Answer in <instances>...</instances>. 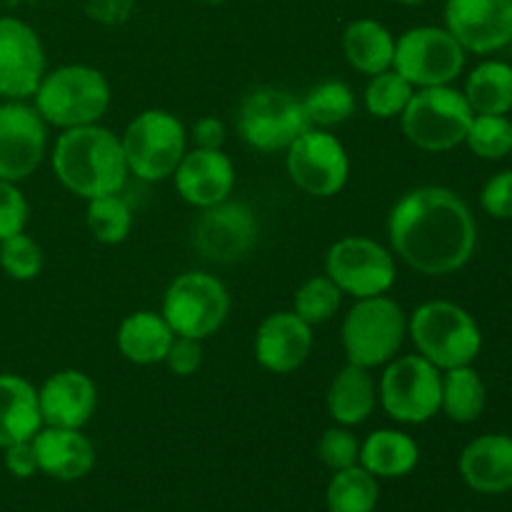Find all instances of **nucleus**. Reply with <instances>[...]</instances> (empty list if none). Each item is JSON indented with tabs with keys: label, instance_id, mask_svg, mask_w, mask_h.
<instances>
[{
	"label": "nucleus",
	"instance_id": "7ed1b4c3",
	"mask_svg": "<svg viewBox=\"0 0 512 512\" xmlns=\"http://www.w3.org/2000/svg\"><path fill=\"white\" fill-rule=\"evenodd\" d=\"M113 103V88L103 70L85 63L58 65L45 70L33 105L40 118L58 130L100 123Z\"/></svg>",
	"mask_w": 512,
	"mask_h": 512
},
{
	"label": "nucleus",
	"instance_id": "a18cd8bd",
	"mask_svg": "<svg viewBox=\"0 0 512 512\" xmlns=\"http://www.w3.org/2000/svg\"><path fill=\"white\" fill-rule=\"evenodd\" d=\"M510 50H512V40H510Z\"/></svg>",
	"mask_w": 512,
	"mask_h": 512
},
{
	"label": "nucleus",
	"instance_id": "aec40b11",
	"mask_svg": "<svg viewBox=\"0 0 512 512\" xmlns=\"http://www.w3.org/2000/svg\"><path fill=\"white\" fill-rule=\"evenodd\" d=\"M38 408L48 428L83 430L98 410V385L83 370H58L38 388Z\"/></svg>",
	"mask_w": 512,
	"mask_h": 512
},
{
	"label": "nucleus",
	"instance_id": "9b49d317",
	"mask_svg": "<svg viewBox=\"0 0 512 512\" xmlns=\"http://www.w3.org/2000/svg\"><path fill=\"white\" fill-rule=\"evenodd\" d=\"M465 50L448 28L418 25L395 38L393 68L418 88L453 85L465 68Z\"/></svg>",
	"mask_w": 512,
	"mask_h": 512
},
{
	"label": "nucleus",
	"instance_id": "0eeeda50",
	"mask_svg": "<svg viewBox=\"0 0 512 512\" xmlns=\"http://www.w3.org/2000/svg\"><path fill=\"white\" fill-rule=\"evenodd\" d=\"M473 115L468 98L455 85L418 88L400 115V128L418 150L445 153L465 143Z\"/></svg>",
	"mask_w": 512,
	"mask_h": 512
},
{
	"label": "nucleus",
	"instance_id": "473e14b6",
	"mask_svg": "<svg viewBox=\"0 0 512 512\" xmlns=\"http://www.w3.org/2000/svg\"><path fill=\"white\" fill-rule=\"evenodd\" d=\"M415 88L398 73L395 68L383 70L378 75H370L368 85H365L363 103L373 118L378 120H393L405 113L410 98H413Z\"/></svg>",
	"mask_w": 512,
	"mask_h": 512
},
{
	"label": "nucleus",
	"instance_id": "79ce46f5",
	"mask_svg": "<svg viewBox=\"0 0 512 512\" xmlns=\"http://www.w3.org/2000/svg\"><path fill=\"white\" fill-rule=\"evenodd\" d=\"M225 125L223 120L215 118V115H203L200 120H195L193 133L188 138H193V148H208V150H218L223 148L225 143Z\"/></svg>",
	"mask_w": 512,
	"mask_h": 512
},
{
	"label": "nucleus",
	"instance_id": "b1692460",
	"mask_svg": "<svg viewBox=\"0 0 512 512\" xmlns=\"http://www.w3.org/2000/svg\"><path fill=\"white\" fill-rule=\"evenodd\" d=\"M173 340V328L160 310H135L128 318H123L115 333L118 353L128 363L143 365V368L163 363Z\"/></svg>",
	"mask_w": 512,
	"mask_h": 512
},
{
	"label": "nucleus",
	"instance_id": "f8f14e48",
	"mask_svg": "<svg viewBox=\"0 0 512 512\" xmlns=\"http://www.w3.org/2000/svg\"><path fill=\"white\" fill-rule=\"evenodd\" d=\"M325 275L350 298L388 295L398 280L393 250L365 235H345L335 240L325 255Z\"/></svg>",
	"mask_w": 512,
	"mask_h": 512
},
{
	"label": "nucleus",
	"instance_id": "f3484780",
	"mask_svg": "<svg viewBox=\"0 0 512 512\" xmlns=\"http://www.w3.org/2000/svg\"><path fill=\"white\" fill-rule=\"evenodd\" d=\"M445 28L465 53H498L512 40V0H448Z\"/></svg>",
	"mask_w": 512,
	"mask_h": 512
},
{
	"label": "nucleus",
	"instance_id": "49530a36",
	"mask_svg": "<svg viewBox=\"0 0 512 512\" xmlns=\"http://www.w3.org/2000/svg\"><path fill=\"white\" fill-rule=\"evenodd\" d=\"M510 155H512V153H510Z\"/></svg>",
	"mask_w": 512,
	"mask_h": 512
},
{
	"label": "nucleus",
	"instance_id": "1a4fd4ad",
	"mask_svg": "<svg viewBox=\"0 0 512 512\" xmlns=\"http://www.w3.org/2000/svg\"><path fill=\"white\" fill-rule=\"evenodd\" d=\"M160 313L180 338L208 340L228 320L230 293L213 273L188 270L168 285Z\"/></svg>",
	"mask_w": 512,
	"mask_h": 512
},
{
	"label": "nucleus",
	"instance_id": "a878e982",
	"mask_svg": "<svg viewBox=\"0 0 512 512\" xmlns=\"http://www.w3.org/2000/svg\"><path fill=\"white\" fill-rule=\"evenodd\" d=\"M420 463V448L413 435L398 428L373 430L360 443V465L375 478H405Z\"/></svg>",
	"mask_w": 512,
	"mask_h": 512
},
{
	"label": "nucleus",
	"instance_id": "20e7f679",
	"mask_svg": "<svg viewBox=\"0 0 512 512\" xmlns=\"http://www.w3.org/2000/svg\"><path fill=\"white\" fill-rule=\"evenodd\" d=\"M408 335L418 355L440 370L473 365L483 350L478 320L458 303L428 300L408 315Z\"/></svg>",
	"mask_w": 512,
	"mask_h": 512
},
{
	"label": "nucleus",
	"instance_id": "f704fd0d",
	"mask_svg": "<svg viewBox=\"0 0 512 512\" xmlns=\"http://www.w3.org/2000/svg\"><path fill=\"white\" fill-rule=\"evenodd\" d=\"M465 145L483 160H503L512 153V120L508 115H473Z\"/></svg>",
	"mask_w": 512,
	"mask_h": 512
},
{
	"label": "nucleus",
	"instance_id": "c03bdc74",
	"mask_svg": "<svg viewBox=\"0 0 512 512\" xmlns=\"http://www.w3.org/2000/svg\"><path fill=\"white\" fill-rule=\"evenodd\" d=\"M203 3H210V5H218V3H225V0H203Z\"/></svg>",
	"mask_w": 512,
	"mask_h": 512
},
{
	"label": "nucleus",
	"instance_id": "ea45409f",
	"mask_svg": "<svg viewBox=\"0 0 512 512\" xmlns=\"http://www.w3.org/2000/svg\"><path fill=\"white\" fill-rule=\"evenodd\" d=\"M163 365H168L170 373L178 375V378H190V375H195L203 368V340L180 338V335H175Z\"/></svg>",
	"mask_w": 512,
	"mask_h": 512
},
{
	"label": "nucleus",
	"instance_id": "6e6552de",
	"mask_svg": "<svg viewBox=\"0 0 512 512\" xmlns=\"http://www.w3.org/2000/svg\"><path fill=\"white\" fill-rule=\"evenodd\" d=\"M443 370L423 355H400L383 365L378 380V405L390 420L403 425H423L440 413Z\"/></svg>",
	"mask_w": 512,
	"mask_h": 512
},
{
	"label": "nucleus",
	"instance_id": "423d86ee",
	"mask_svg": "<svg viewBox=\"0 0 512 512\" xmlns=\"http://www.w3.org/2000/svg\"><path fill=\"white\" fill-rule=\"evenodd\" d=\"M120 145L130 175L143 183H163L188 153V130L170 110L150 108L125 125Z\"/></svg>",
	"mask_w": 512,
	"mask_h": 512
},
{
	"label": "nucleus",
	"instance_id": "bb28decb",
	"mask_svg": "<svg viewBox=\"0 0 512 512\" xmlns=\"http://www.w3.org/2000/svg\"><path fill=\"white\" fill-rule=\"evenodd\" d=\"M343 53L350 68L363 75H378L393 68L395 35L375 18H358L343 33Z\"/></svg>",
	"mask_w": 512,
	"mask_h": 512
},
{
	"label": "nucleus",
	"instance_id": "f03ea898",
	"mask_svg": "<svg viewBox=\"0 0 512 512\" xmlns=\"http://www.w3.org/2000/svg\"><path fill=\"white\" fill-rule=\"evenodd\" d=\"M50 163L60 185L85 203L123 193L130 178L120 135L100 123L60 130Z\"/></svg>",
	"mask_w": 512,
	"mask_h": 512
},
{
	"label": "nucleus",
	"instance_id": "e433bc0d",
	"mask_svg": "<svg viewBox=\"0 0 512 512\" xmlns=\"http://www.w3.org/2000/svg\"><path fill=\"white\" fill-rule=\"evenodd\" d=\"M318 458L333 473L345 468H353L360 463V440L353 428L335 423L333 428L325 430L318 440Z\"/></svg>",
	"mask_w": 512,
	"mask_h": 512
},
{
	"label": "nucleus",
	"instance_id": "c9c22d12",
	"mask_svg": "<svg viewBox=\"0 0 512 512\" xmlns=\"http://www.w3.org/2000/svg\"><path fill=\"white\" fill-rule=\"evenodd\" d=\"M43 248L28 233H18L13 238L0 240V268L8 278L18 283L35 280L43 270Z\"/></svg>",
	"mask_w": 512,
	"mask_h": 512
},
{
	"label": "nucleus",
	"instance_id": "cd10ccee",
	"mask_svg": "<svg viewBox=\"0 0 512 512\" xmlns=\"http://www.w3.org/2000/svg\"><path fill=\"white\" fill-rule=\"evenodd\" d=\"M465 98L475 115H508L512 110V65L483 60L465 80Z\"/></svg>",
	"mask_w": 512,
	"mask_h": 512
},
{
	"label": "nucleus",
	"instance_id": "37998d69",
	"mask_svg": "<svg viewBox=\"0 0 512 512\" xmlns=\"http://www.w3.org/2000/svg\"><path fill=\"white\" fill-rule=\"evenodd\" d=\"M395 3H400V5H420V3H425V0H395Z\"/></svg>",
	"mask_w": 512,
	"mask_h": 512
},
{
	"label": "nucleus",
	"instance_id": "39448f33",
	"mask_svg": "<svg viewBox=\"0 0 512 512\" xmlns=\"http://www.w3.org/2000/svg\"><path fill=\"white\" fill-rule=\"evenodd\" d=\"M408 335V315L388 295L355 300L340 325L345 360L360 368H383L398 358Z\"/></svg>",
	"mask_w": 512,
	"mask_h": 512
},
{
	"label": "nucleus",
	"instance_id": "f257e3e1",
	"mask_svg": "<svg viewBox=\"0 0 512 512\" xmlns=\"http://www.w3.org/2000/svg\"><path fill=\"white\" fill-rule=\"evenodd\" d=\"M393 255L420 275L458 273L478 245V225L468 203L440 185H423L400 195L388 213Z\"/></svg>",
	"mask_w": 512,
	"mask_h": 512
},
{
	"label": "nucleus",
	"instance_id": "ddd939ff",
	"mask_svg": "<svg viewBox=\"0 0 512 512\" xmlns=\"http://www.w3.org/2000/svg\"><path fill=\"white\" fill-rule=\"evenodd\" d=\"M285 170L293 185L313 198H333L350 180V155L338 135L308 128L285 150Z\"/></svg>",
	"mask_w": 512,
	"mask_h": 512
},
{
	"label": "nucleus",
	"instance_id": "9d476101",
	"mask_svg": "<svg viewBox=\"0 0 512 512\" xmlns=\"http://www.w3.org/2000/svg\"><path fill=\"white\" fill-rule=\"evenodd\" d=\"M308 128L300 98L275 85L250 90L238 108L240 140L258 153H285Z\"/></svg>",
	"mask_w": 512,
	"mask_h": 512
},
{
	"label": "nucleus",
	"instance_id": "2eb2a0df",
	"mask_svg": "<svg viewBox=\"0 0 512 512\" xmlns=\"http://www.w3.org/2000/svg\"><path fill=\"white\" fill-rule=\"evenodd\" d=\"M48 128L28 100L0 103V178L23 183L40 168L48 155Z\"/></svg>",
	"mask_w": 512,
	"mask_h": 512
},
{
	"label": "nucleus",
	"instance_id": "2f4dec72",
	"mask_svg": "<svg viewBox=\"0 0 512 512\" xmlns=\"http://www.w3.org/2000/svg\"><path fill=\"white\" fill-rule=\"evenodd\" d=\"M85 223L90 235L103 245H120L133 230V208L120 193L88 200Z\"/></svg>",
	"mask_w": 512,
	"mask_h": 512
},
{
	"label": "nucleus",
	"instance_id": "6ab92c4d",
	"mask_svg": "<svg viewBox=\"0 0 512 512\" xmlns=\"http://www.w3.org/2000/svg\"><path fill=\"white\" fill-rule=\"evenodd\" d=\"M173 180L185 203L205 210L233 198L235 165L223 148H188L175 168Z\"/></svg>",
	"mask_w": 512,
	"mask_h": 512
},
{
	"label": "nucleus",
	"instance_id": "72a5a7b5",
	"mask_svg": "<svg viewBox=\"0 0 512 512\" xmlns=\"http://www.w3.org/2000/svg\"><path fill=\"white\" fill-rule=\"evenodd\" d=\"M340 303H343V293H340L338 285L325 273L313 275L295 290L293 313L308 325L318 328V325L330 323L338 315Z\"/></svg>",
	"mask_w": 512,
	"mask_h": 512
},
{
	"label": "nucleus",
	"instance_id": "5701e85b",
	"mask_svg": "<svg viewBox=\"0 0 512 512\" xmlns=\"http://www.w3.org/2000/svg\"><path fill=\"white\" fill-rule=\"evenodd\" d=\"M325 408L333 423L345 428H358L378 408V380L373 370L345 363L333 375L325 393Z\"/></svg>",
	"mask_w": 512,
	"mask_h": 512
},
{
	"label": "nucleus",
	"instance_id": "4c0bfd02",
	"mask_svg": "<svg viewBox=\"0 0 512 512\" xmlns=\"http://www.w3.org/2000/svg\"><path fill=\"white\" fill-rule=\"evenodd\" d=\"M30 205L18 183L0 178V240L25 233Z\"/></svg>",
	"mask_w": 512,
	"mask_h": 512
},
{
	"label": "nucleus",
	"instance_id": "58836bf2",
	"mask_svg": "<svg viewBox=\"0 0 512 512\" xmlns=\"http://www.w3.org/2000/svg\"><path fill=\"white\" fill-rule=\"evenodd\" d=\"M480 205L495 220L512 218V170H500L480 190Z\"/></svg>",
	"mask_w": 512,
	"mask_h": 512
},
{
	"label": "nucleus",
	"instance_id": "dca6fc26",
	"mask_svg": "<svg viewBox=\"0 0 512 512\" xmlns=\"http://www.w3.org/2000/svg\"><path fill=\"white\" fill-rule=\"evenodd\" d=\"M48 63L40 35L25 20L0 18V98L30 100Z\"/></svg>",
	"mask_w": 512,
	"mask_h": 512
},
{
	"label": "nucleus",
	"instance_id": "4468645a",
	"mask_svg": "<svg viewBox=\"0 0 512 512\" xmlns=\"http://www.w3.org/2000/svg\"><path fill=\"white\" fill-rule=\"evenodd\" d=\"M260 235L258 218L253 208L240 200L228 198L225 203L200 210L193 225V245L205 260L230 265L243 260L255 248Z\"/></svg>",
	"mask_w": 512,
	"mask_h": 512
},
{
	"label": "nucleus",
	"instance_id": "393cba45",
	"mask_svg": "<svg viewBox=\"0 0 512 512\" xmlns=\"http://www.w3.org/2000/svg\"><path fill=\"white\" fill-rule=\"evenodd\" d=\"M43 428L38 388L13 373H0V448L33 440Z\"/></svg>",
	"mask_w": 512,
	"mask_h": 512
},
{
	"label": "nucleus",
	"instance_id": "7c9ffc66",
	"mask_svg": "<svg viewBox=\"0 0 512 512\" xmlns=\"http://www.w3.org/2000/svg\"><path fill=\"white\" fill-rule=\"evenodd\" d=\"M380 500V485L373 473L363 465H353L333 473L328 490H325V505L328 512H375Z\"/></svg>",
	"mask_w": 512,
	"mask_h": 512
},
{
	"label": "nucleus",
	"instance_id": "a19ab883",
	"mask_svg": "<svg viewBox=\"0 0 512 512\" xmlns=\"http://www.w3.org/2000/svg\"><path fill=\"white\" fill-rule=\"evenodd\" d=\"M5 450V468L15 478H33L38 473V460H35L33 440H20V443L8 445Z\"/></svg>",
	"mask_w": 512,
	"mask_h": 512
},
{
	"label": "nucleus",
	"instance_id": "c85d7f7f",
	"mask_svg": "<svg viewBox=\"0 0 512 512\" xmlns=\"http://www.w3.org/2000/svg\"><path fill=\"white\" fill-rule=\"evenodd\" d=\"M488 390L485 380L473 365L443 370V395H440V413L448 415L453 423H475L485 413Z\"/></svg>",
	"mask_w": 512,
	"mask_h": 512
},
{
	"label": "nucleus",
	"instance_id": "412c9836",
	"mask_svg": "<svg viewBox=\"0 0 512 512\" xmlns=\"http://www.w3.org/2000/svg\"><path fill=\"white\" fill-rule=\"evenodd\" d=\"M460 478L480 495H503L512 490V438L488 433L470 440L458 460Z\"/></svg>",
	"mask_w": 512,
	"mask_h": 512
},
{
	"label": "nucleus",
	"instance_id": "4be33fe9",
	"mask_svg": "<svg viewBox=\"0 0 512 512\" xmlns=\"http://www.w3.org/2000/svg\"><path fill=\"white\" fill-rule=\"evenodd\" d=\"M38 473L48 478L73 483L85 478L95 468V448L83 430L73 428H43L33 438Z\"/></svg>",
	"mask_w": 512,
	"mask_h": 512
},
{
	"label": "nucleus",
	"instance_id": "c756f323",
	"mask_svg": "<svg viewBox=\"0 0 512 512\" xmlns=\"http://www.w3.org/2000/svg\"><path fill=\"white\" fill-rule=\"evenodd\" d=\"M308 118L310 128L330 130L335 125L348 123L358 110V100H355L353 88L343 80H323V83L313 85L308 93L300 98Z\"/></svg>",
	"mask_w": 512,
	"mask_h": 512
},
{
	"label": "nucleus",
	"instance_id": "a211bd4d",
	"mask_svg": "<svg viewBox=\"0 0 512 512\" xmlns=\"http://www.w3.org/2000/svg\"><path fill=\"white\" fill-rule=\"evenodd\" d=\"M313 348V325L298 318L293 310L265 315L255 330V363L273 375H288L303 368L313 355Z\"/></svg>",
	"mask_w": 512,
	"mask_h": 512
}]
</instances>
